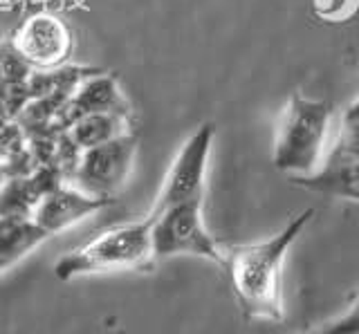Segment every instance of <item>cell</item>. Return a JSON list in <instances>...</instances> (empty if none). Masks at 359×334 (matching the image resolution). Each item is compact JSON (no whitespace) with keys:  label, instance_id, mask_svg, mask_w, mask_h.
<instances>
[{"label":"cell","instance_id":"6da1fadb","mask_svg":"<svg viewBox=\"0 0 359 334\" xmlns=\"http://www.w3.org/2000/svg\"><path fill=\"white\" fill-rule=\"evenodd\" d=\"M312 216L314 211L306 209L272 238L238 244L224 251V270L229 274L236 300L247 319L265 323H280L285 319L283 287H280L283 263L292 244L310 225Z\"/></svg>","mask_w":359,"mask_h":334},{"label":"cell","instance_id":"7a4b0ae2","mask_svg":"<svg viewBox=\"0 0 359 334\" xmlns=\"http://www.w3.org/2000/svg\"><path fill=\"white\" fill-rule=\"evenodd\" d=\"M332 106L292 92L276 128L272 162L290 177L312 175L319 169L321 151L328 135Z\"/></svg>","mask_w":359,"mask_h":334},{"label":"cell","instance_id":"3957f363","mask_svg":"<svg viewBox=\"0 0 359 334\" xmlns=\"http://www.w3.org/2000/svg\"><path fill=\"white\" fill-rule=\"evenodd\" d=\"M155 258L151 244V218L133 225H119L104 231L81 249L65 253L54 265V274L61 281L74 276L106 270H126L144 267Z\"/></svg>","mask_w":359,"mask_h":334},{"label":"cell","instance_id":"277c9868","mask_svg":"<svg viewBox=\"0 0 359 334\" xmlns=\"http://www.w3.org/2000/svg\"><path fill=\"white\" fill-rule=\"evenodd\" d=\"M205 197L187 200L166 207L160 214H151V244L155 258L171 256H200L224 267V251L218 247L202 216Z\"/></svg>","mask_w":359,"mask_h":334},{"label":"cell","instance_id":"5b68a950","mask_svg":"<svg viewBox=\"0 0 359 334\" xmlns=\"http://www.w3.org/2000/svg\"><path fill=\"white\" fill-rule=\"evenodd\" d=\"M135 155H137V137L133 132L81 151L70 175L72 186L88 195L112 200L128 182Z\"/></svg>","mask_w":359,"mask_h":334},{"label":"cell","instance_id":"8992f818","mask_svg":"<svg viewBox=\"0 0 359 334\" xmlns=\"http://www.w3.org/2000/svg\"><path fill=\"white\" fill-rule=\"evenodd\" d=\"M213 137H216V126L202 124L182 144V148L177 151L175 160L171 162V169H168L164 177L162 191L157 195L151 214H160L166 207L187 202V200L205 197V182Z\"/></svg>","mask_w":359,"mask_h":334},{"label":"cell","instance_id":"52a82bcc","mask_svg":"<svg viewBox=\"0 0 359 334\" xmlns=\"http://www.w3.org/2000/svg\"><path fill=\"white\" fill-rule=\"evenodd\" d=\"M11 48L27 68L50 72L70 59L74 39L59 16L41 12L22 20L11 39Z\"/></svg>","mask_w":359,"mask_h":334},{"label":"cell","instance_id":"ba28073f","mask_svg":"<svg viewBox=\"0 0 359 334\" xmlns=\"http://www.w3.org/2000/svg\"><path fill=\"white\" fill-rule=\"evenodd\" d=\"M112 204V200L95 197L83 191H79L76 186H56L52 191L43 193L36 209H34V220L54 236V233L65 231L67 227L76 225L79 220H86L88 216L97 214V211L106 209Z\"/></svg>","mask_w":359,"mask_h":334},{"label":"cell","instance_id":"9c48e42d","mask_svg":"<svg viewBox=\"0 0 359 334\" xmlns=\"http://www.w3.org/2000/svg\"><path fill=\"white\" fill-rule=\"evenodd\" d=\"M90 113H119L130 117V106L121 95L115 76L95 74L79 81L70 99L63 104V108H59V121L67 130L74 119Z\"/></svg>","mask_w":359,"mask_h":334},{"label":"cell","instance_id":"30bf717a","mask_svg":"<svg viewBox=\"0 0 359 334\" xmlns=\"http://www.w3.org/2000/svg\"><path fill=\"white\" fill-rule=\"evenodd\" d=\"M290 180L314 193L359 202V155L334 144L323 166H319L312 175L290 177Z\"/></svg>","mask_w":359,"mask_h":334},{"label":"cell","instance_id":"8fae6325","mask_svg":"<svg viewBox=\"0 0 359 334\" xmlns=\"http://www.w3.org/2000/svg\"><path fill=\"white\" fill-rule=\"evenodd\" d=\"M130 117L119 113H90L72 121L67 128V137L79 151L95 148L99 144H106L110 139H117L130 132Z\"/></svg>","mask_w":359,"mask_h":334},{"label":"cell","instance_id":"7c38bea8","mask_svg":"<svg viewBox=\"0 0 359 334\" xmlns=\"http://www.w3.org/2000/svg\"><path fill=\"white\" fill-rule=\"evenodd\" d=\"M45 238L50 233L32 216H0V256L9 265L36 249Z\"/></svg>","mask_w":359,"mask_h":334},{"label":"cell","instance_id":"4fadbf2b","mask_svg":"<svg viewBox=\"0 0 359 334\" xmlns=\"http://www.w3.org/2000/svg\"><path fill=\"white\" fill-rule=\"evenodd\" d=\"M41 188L32 177H14L0 188V216H34Z\"/></svg>","mask_w":359,"mask_h":334},{"label":"cell","instance_id":"5bb4252c","mask_svg":"<svg viewBox=\"0 0 359 334\" xmlns=\"http://www.w3.org/2000/svg\"><path fill=\"white\" fill-rule=\"evenodd\" d=\"M344 119H348V121H353V119H359V97L355 99V102H353L351 106H348V110H346Z\"/></svg>","mask_w":359,"mask_h":334},{"label":"cell","instance_id":"9a60e30c","mask_svg":"<svg viewBox=\"0 0 359 334\" xmlns=\"http://www.w3.org/2000/svg\"><path fill=\"white\" fill-rule=\"evenodd\" d=\"M7 267H9V263L3 258V256H0V272H3V270H7Z\"/></svg>","mask_w":359,"mask_h":334}]
</instances>
